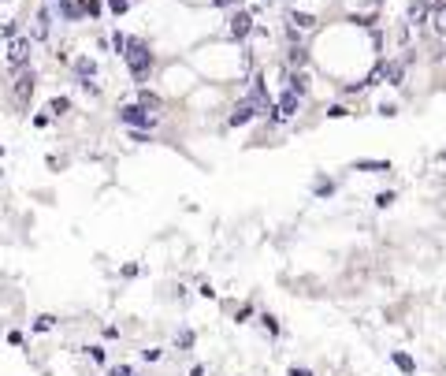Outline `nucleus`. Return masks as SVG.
Instances as JSON below:
<instances>
[{
    "label": "nucleus",
    "instance_id": "39448f33",
    "mask_svg": "<svg viewBox=\"0 0 446 376\" xmlns=\"http://www.w3.org/2000/svg\"><path fill=\"white\" fill-rule=\"evenodd\" d=\"M390 365L401 373V376H417V358L409 350H390Z\"/></svg>",
    "mask_w": 446,
    "mask_h": 376
},
{
    "label": "nucleus",
    "instance_id": "ddd939ff",
    "mask_svg": "<svg viewBox=\"0 0 446 376\" xmlns=\"http://www.w3.org/2000/svg\"><path fill=\"white\" fill-rule=\"evenodd\" d=\"M104 376H145V373H138L134 365H123V361H119V365H108Z\"/></svg>",
    "mask_w": 446,
    "mask_h": 376
},
{
    "label": "nucleus",
    "instance_id": "dca6fc26",
    "mask_svg": "<svg viewBox=\"0 0 446 376\" xmlns=\"http://www.w3.org/2000/svg\"><path fill=\"white\" fill-rule=\"evenodd\" d=\"M8 343H12V347H26V336L19 328H12V331H8Z\"/></svg>",
    "mask_w": 446,
    "mask_h": 376
},
{
    "label": "nucleus",
    "instance_id": "2eb2a0df",
    "mask_svg": "<svg viewBox=\"0 0 446 376\" xmlns=\"http://www.w3.org/2000/svg\"><path fill=\"white\" fill-rule=\"evenodd\" d=\"M287 376H317L309 365H287Z\"/></svg>",
    "mask_w": 446,
    "mask_h": 376
},
{
    "label": "nucleus",
    "instance_id": "9b49d317",
    "mask_svg": "<svg viewBox=\"0 0 446 376\" xmlns=\"http://www.w3.org/2000/svg\"><path fill=\"white\" fill-rule=\"evenodd\" d=\"M249 317H257V306H253V302L234 306V324H249Z\"/></svg>",
    "mask_w": 446,
    "mask_h": 376
},
{
    "label": "nucleus",
    "instance_id": "20e7f679",
    "mask_svg": "<svg viewBox=\"0 0 446 376\" xmlns=\"http://www.w3.org/2000/svg\"><path fill=\"white\" fill-rule=\"evenodd\" d=\"M30 49H34V41H30L26 34H19L8 41V52H4V63H8V71L19 75V71H26L30 68Z\"/></svg>",
    "mask_w": 446,
    "mask_h": 376
},
{
    "label": "nucleus",
    "instance_id": "4468645a",
    "mask_svg": "<svg viewBox=\"0 0 446 376\" xmlns=\"http://www.w3.org/2000/svg\"><path fill=\"white\" fill-rule=\"evenodd\" d=\"M160 358H164V347H145L141 350V361H149V365H157Z\"/></svg>",
    "mask_w": 446,
    "mask_h": 376
},
{
    "label": "nucleus",
    "instance_id": "6ab92c4d",
    "mask_svg": "<svg viewBox=\"0 0 446 376\" xmlns=\"http://www.w3.org/2000/svg\"><path fill=\"white\" fill-rule=\"evenodd\" d=\"M186 376H209V369H205V365H193V369H190Z\"/></svg>",
    "mask_w": 446,
    "mask_h": 376
},
{
    "label": "nucleus",
    "instance_id": "aec40b11",
    "mask_svg": "<svg viewBox=\"0 0 446 376\" xmlns=\"http://www.w3.org/2000/svg\"><path fill=\"white\" fill-rule=\"evenodd\" d=\"M346 4H361V0H346Z\"/></svg>",
    "mask_w": 446,
    "mask_h": 376
},
{
    "label": "nucleus",
    "instance_id": "f03ea898",
    "mask_svg": "<svg viewBox=\"0 0 446 376\" xmlns=\"http://www.w3.org/2000/svg\"><path fill=\"white\" fill-rule=\"evenodd\" d=\"M186 60L193 63V71L201 75V82H220V86H242L249 82V75H253V52L242 41L227 38V34H212L198 41Z\"/></svg>",
    "mask_w": 446,
    "mask_h": 376
},
{
    "label": "nucleus",
    "instance_id": "f8f14e48",
    "mask_svg": "<svg viewBox=\"0 0 446 376\" xmlns=\"http://www.w3.org/2000/svg\"><path fill=\"white\" fill-rule=\"evenodd\" d=\"M19 34H23V23H19V19H4V26H0V38L12 41V38H19Z\"/></svg>",
    "mask_w": 446,
    "mask_h": 376
},
{
    "label": "nucleus",
    "instance_id": "f257e3e1",
    "mask_svg": "<svg viewBox=\"0 0 446 376\" xmlns=\"http://www.w3.org/2000/svg\"><path fill=\"white\" fill-rule=\"evenodd\" d=\"M379 30L372 23L346 15V19H324L305 41L309 49V68L331 79L342 93H353L357 86H368L376 79L379 63Z\"/></svg>",
    "mask_w": 446,
    "mask_h": 376
},
{
    "label": "nucleus",
    "instance_id": "a211bd4d",
    "mask_svg": "<svg viewBox=\"0 0 446 376\" xmlns=\"http://www.w3.org/2000/svg\"><path fill=\"white\" fill-rule=\"evenodd\" d=\"M182 4H190V8H212L216 0H182Z\"/></svg>",
    "mask_w": 446,
    "mask_h": 376
},
{
    "label": "nucleus",
    "instance_id": "1a4fd4ad",
    "mask_svg": "<svg viewBox=\"0 0 446 376\" xmlns=\"http://www.w3.org/2000/svg\"><path fill=\"white\" fill-rule=\"evenodd\" d=\"M52 328H56V317H52V313H38L34 324H30V331H34V336H45V331H52Z\"/></svg>",
    "mask_w": 446,
    "mask_h": 376
},
{
    "label": "nucleus",
    "instance_id": "0eeeda50",
    "mask_svg": "<svg viewBox=\"0 0 446 376\" xmlns=\"http://www.w3.org/2000/svg\"><path fill=\"white\" fill-rule=\"evenodd\" d=\"M257 328L264 331L268 339H279V336H282V328H279V317H276V313H268V309H264V313H257Z\"/></svg>",
    "mask_w": 446,
    "mask_h": 376
},
{
    "label": "nucleus",
    "instance_id": "9d476101",
    "mask_svg": "<svg viewBox=\"0 0 446 376\" xmlns=\"http://www.w3.org/2000/svg\"><path fill=\"white\" fill-rule=\"evenodd\" d=\"M193 343H198V331H193V328L175 331V350H193Z\"/></svg>",
    "mask_w": 446,
    "mask_h": 376
},
{
    "label": "nucleus",
    "instance_id": "423d86ee",
    "mask_svg": "<svg viewBox=\"0 0 446 376\" xmlns=\"http://www.w3.org/2000/svg\"><path fill=\"white\" fill-rule=\"evenodd\" d=\"M45 112L52 116V120H67V116L74 112V101H71V97H49Z\"/></svg>",
    "mask_w": 446,
    "mask_h": 376
},
{
    "label": "nucleus",
    "instance_id": "7ed1b4c3",
    "mask_svg": "<svg viewBox=\"0 0 446 376\" xmlns=\"http://www.w3.org/2000/svg\"><path fill=\"white\" fill-rule=\"evenodd\" d=\"M198 82H201V75L193 71V63L190 60H179V56H171V60L160 63V71H157V79H153L160 97H164V101H179V104L190 97Z\"/></svg>",
    "mask_w": 446,
    "mask_h": 376
},
{
    "label": "nucleus",
    "instance_id": "f3484780",
    "mask_svg": "<svg viewBox=\"0 0 446 376\" xmlns=\"http://www.w3.org/2000/svg\"><path fill=\"white\" fill-rule=\"evenodd\" d=\"M119 276H123V279H134V276H141V265H123V268H119Z\"/></svg>",
    "mask_w": 446,
    "mask_h": 376
},
{
    "label": "nucleus",
    "instance_id": "6e6552de",
    "mask_svg": "<svg viewBox=\"0 0 446 376\" xmlns=\"http://www.w3.org/2000/svg\"><path fill=\"white\" fill-rule=\"evenodd\" d=\"M82 354L97 365V369H108V365H112V361H108V350L101 347V343H93V347H82Z\"/></svg>",
    "mask_w": 446,
    "mask_h": 376
}]
</instances>
